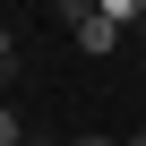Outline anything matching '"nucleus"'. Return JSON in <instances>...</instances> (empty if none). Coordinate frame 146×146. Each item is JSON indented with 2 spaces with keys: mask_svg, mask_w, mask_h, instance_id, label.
<instances>
[{
  "mask_svg": "<svg viewBox=\"0 0 146 146\" xmlns=\"http://www.w3.org/2000/svg\"><path fill=\"white\" fill-rule=\"evenodd\" d=\"M78 146H112V137H78Z\"/></svg>",
  "mask_w": 146,
  "mask_h": 146,
  "instance_id": "423d86ee",
  "label": "nucleus"
},
{
  "mask_svg": "<svg viewBox=\"0 0 146 146\" xmlns=\"http://www.w3.org/2000/svg\"><path fill=\"white\" fill-rule=\"evenodd\" d=\"M0 69H9V35H0Z\"/></svg>",
  "mask_w": 146,
  "mask_h": 146,
  "instance_id": "39448f33",
  "label": "nucleus"
},
{
  "mask_svg": "<svg viewBox=\"0 0 146 146\" xmlns=\"http://www.w3.org/2000/svg\"><path fill=\"white\" fill-rule=\"evenodd\" d=\"M137 43H146V17H137Z\"/></svg>",
  "mask_w": 146,
  "mask_h": 146,
  "instance_id": "0eeeda50",
  "label": "nucleus"
},
{
  "mask_svg": "<svg viewBox=\"0 0 146 146\" xmlns=\"http://www.w3.org/2000/svg\"><path fill=\"white\" fill-rule=\"evenodd\" d=\"M0 146H17V120H9V112H0Z\"/></svg>",
  "mask_w": 146,
  "mask_h": 146,
  "instance_id": "7ed1b4c3",
  "label": "nucleus"
},
{
  "mask_svg": "<svg viewBox=\"0 0 146 146\" xmlns=\"http://www.w3.org/2000/svg\"><path fill=\"white\" fill-rule=\"evenodd\" d=\"M69 35H78V52H120V35H129V26H112L103 9H78V17H69Z\"/></svg>",
  "mask_w": 146,
  "mask_h": 146,
  "instance_id": "f257e3e1",
  "label": "nucleus"
},
{
  "mask_svg": "<svg viewBox=\"0 0 146 146\" xmlns=\"http://www.w3.org/2000/svg\"><path fill=\"white\" fill-rule=\"evenodd\" d=\"M17 146H60V137H17Z\"/></svg>",
  "mask_w": 146,
  "mask_h": 146,
  "instance_id": "20e7f679",
  "label": "nucleus"
},
{
  "mask_svg": "<svg viewBox=\"0 0 146 146\" xmlns=\"http://www.w3.org/2000/svg\"><path fill=\"white\" fill-rule=\"evenodd\" d=\"M95 9H103L112 26H137V17H146V0H95Z\"/></svg>",
  "mask_w": 146,
  "mask_h": 146,
  "instance_id": "f03ea898",
  "label": "nucleus"
}]
</instances>
